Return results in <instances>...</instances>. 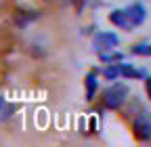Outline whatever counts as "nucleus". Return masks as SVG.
Returning a JSON list of instances; mask_svg holds the SVG:
<instances>
[{
	"instance_id": "obj_8",
	"label": "nucleus",
	"mask_w": 151,
	"mask_h": 147,
	"mask_svg": "<svg viewBox=\"0 0 151 147\" xmlns=\"http://www.w3.org/2000/svg\"><path fill=\"white\" fill-rule=\"evenodd\" d=\"M103 76H105L107 80H118V78L122 76V71H120V67H118V65H109V67H105Z\"/></svg>"
},
{
	"instance_id": "obj_10",
	"label": "nucleus",
	"mask_w": 151,
	"mask_h": 147,
	"mask_svg": "<svg viewBox=\"0 0 151 147\" xmlns=\"http://www.w3.org/2000/svg\"><path fill=\"white\" fill-rule=\"evenodd\" d=\"M101 59L107 61V63H113V61H122L124 55L122 53H101Z\"/></svg>"
},
{
	"instance_id": "obj_6",
	"label": "nucleus",
	"mask_w": 151,
	"mask_h": 147,
	"mask_svg": "<svg viewBox=\"0 0 151 147\" xmlns=\"http://www.w3.org/2000/svg\"><path fill=\"white\" fill-rule=\"evenodd\" d=\"M97 74L94 71H90L88 76H86V99L88 101H92L94 99V93H97Z\"/></svg>"
},
{
	"instance_id": "obj_9",
	"label": "nucleus",
	"mask_w": 151,
	"mask_h": 147,
	"mask_svg": "<svg viewBox=\"0 0 151 147\" xmlns=\"http://www.w3.org/2000/svg\"><path fill=\"white\" fill-rule=\"evenodd\" d=\"M134 55H143V57H151V44H134L132 46Z\"/></svg>"
},
{
	"instance_id": "obj_2",
	"label": "nucleus",
	"mask_w": 151,
	"mask_h": 147,
	"mask_svg": "<svg viewBox=\"0 0 151 147\" xmlns=\"http://www.w3.org/2000/svg\"><path fill=\"white\" fill-rule=\"evenodd\" d=\"M128 95H130V90H128L126 84L113 82L109 88H105V93H103V103H105L107 109H120V107L126 103Z\"/></svg>"
},
{
	"instance_id": "obj_5",
	"label": "nucleus",
	"mask_w": 151,
	"mask_h": 147,
	"mask_svg": "<svg viewBox=\"0 0 151 147\" xmlns=\"http://www.w3.org/2000/svg\"><path fill=\"white\" fill-rule=\"evenodd\" d=\"M15 109H17V107H15L11 101H6V97L0 95V124L9 122V120L13 118V114H15Z\"/></svg>"
},
{
	"instance_id": "obj_3",
	"label": "nucleus",
	"mask_w": 151,
	"mask_h": 147,
	"mask_svg": "<svg viewBox=\"0 0 151 147\" xmlns=\"http://www.w3.org/2000/svg\"><path fill=\"white\" fill-rule=\"evenodd\" d=\"M132 130H134V137L139 141H149L151 139V114L149 112L139 114L132 122Z\"/></svg>"
},
{
	"instance_id": "obj_4",
	"label": "nucleus",
	"mask_w": 151,
	"mask_h": 147,
	"mask_svg": "<svg viewBox=\"0 0 151 147\" xmlns=\"http://www.w3.org/2000/svg\"><path fill=\"white\" fill-rule=\"evenodd\" d=\"M120 38L113 32H99L97 36H94V48H97L99 53H105V50H113L118 46Z\"/></svg>"
},
{
	"instance_id": "obj_12",
	"label": "nucleus",
	"mask_w": 151,
	"mask_h": 147,
	"mask_svg": "<svg viewBox=\"0 0 151 147\" xmlns=\"http://www.w3.org/2000/svg\"><path fill=\"white\" fill-rule=\"evenodd\" d=\"M52 2H67V0H52Z\"/></svg>"
},
{
	"instance_id": "obj_1",
	"label": "nucleus",
	"mask_w": 151,
	"mask_h": 147,
	"mask_svg": "<svg viewBox=\"0 0 151 147\" xmlns=\"http://www.w3.org/2000/svg\"><path fill=\"white\" fill-rule=\"evenodd\" d=\"M145 17H147V13H145V6L143 4H132V6H128V9H118V11H111L109 13V21L113 23V25H118L120 30H134V27H139L143 21H145Z\"/></svg>"
},
{
	"instance_id": "obj_11",
	"label": "nucleus",
	"mask_w": 151,
	"mask_h": 147,
	"mask_svg": "<svg viewBox=\"0 0 151 147\" xmlns=\"http://www.w3.org/2000/svg\"><path fill=\"white\" fill-rule=\"evenodd\" d=\"M145 90H147V97L151 99V76H149V78L145 80Z\"/></svg>"
},
{
	"instance_id": "obj_7",
	"label": "nucleus",
	"mask_w": 151,
	"mask_h": 147,
	"mask_svg": "<svg viewBox=\"0 0 151 147\" xmlns=\"http://www.w3.org/2000/svg\"><path fill=\"white\" fill-rule=\"evenodd\" d=\"M120 71H122V76H126V78H130V80L143 78V71H141V69H134V67H130V65H122Z\"/></svg>"
}]
</instances>
